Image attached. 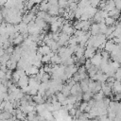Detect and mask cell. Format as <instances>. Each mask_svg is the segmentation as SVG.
Returning <instances> with one entry per match:
<instances>
[{"label": "cell", "instance_id": "cell-1", "mask_svg": "<svg viewBox=\"0 0 121 121\" xmlns=\"http://www.w3.org/2000/svg\"><path fill=\"white\" fill-rule=\"evenodd\" d=\"M60 29H61V32H62V33H64V34H66V35H68V36L73 35V33H74V31H75L73 26H72L70 23H68L67 20L64 22V24L62 25V26H61Z\"/></svg>", "mask_w": 121, "mask_h": 121}, {"label": "cell", "instance_id": "cell-2", "mask_svg": "<svg viewBox=\"0 0 121 121\" xmlns=\"http://www.w3.org/2000/svg\"><path fill=\"white\" fill-rule=\"evenodd\" d=\"M16 86L20 89H24L26 86H28V76L24 75V76L20 77V78L16 82Z\"/></svg>", "mask_w": 121, "mask_h": 121}, {"label": "cell", "instance_id": "cell-3", "mask_svg": "<svg viewBox=\"0 0 121 121\" xmlns=\"http://www.w3.org/2000/svg\"><path fill=\"white\" fill-rule=\"evenodd\" d=\"M95 53V48L94 46H91V47H85L84 49V53H83V57L86 59V60H90Z\"/></svg>", "mask_w": 121, "mask_h": 121}, {"label": "cell", "instance_id": "cell-4", "mask_svg": "<svg viewBox=\"0 0 121 121\" xmlns=\"http://www.w3.org/2000/svg\"><path fill=\"white\" fill-rule=\"evenodd\" d=\"M90 61L93 65H95L96 67H99V65L101 63V55H100V53H95V55L90 59Z\"/></svg>", "mask_w": 121, "mask_h": 121}, {"label": "cell", "instance_id": "cell-5", "mask_svg": "<svg viewBox=\"0 0 121 121\" xmlns=\"http://www.w3.org/2000/svg\"><path fill=\"white\" fill-rule=\"evenodd\" d=\"M50 51H51L50 47L47 46V45H45L44 43H43L42 45H40L39 47H37V52L40 53L42 56H43V55H47Z\"/></svg>", "mask_w": 121, "mask_h": 121}, {"label": "cell", "instance_id": "cell-6", "mask_svg": "<svg viewBox=\"0 0 121 121\" xmlns=\"http://www.w3.org/2000/svg\"><path fill=\"white\" fill-rule=\"evenodd\" d=\"M108 109H109V110H112V111H113V112H116L117 111H121V106H120L119 101L111 100Z\"/></svg>", "mask_w": 121, "mask_h": 121}, {"label": "cell", "instance_id": "cell-7", "mask_svg": "<svg viewBox=\"0 0 121 121\" xmlns=\"http://www.w3.org/2000/svg\"><path fill=\"white\" fill-rule=\"evenodd\" d=\"M114 43L112 41V40H108V41H106V43H104V51H106V52H108V53H111L112 51V49L114 48Z\"/></svg>", "mask_w": 121, "mask_h": 121}, {"label": "cell", "instance_id": "cell-8", "mask_svg": "<svg viewBox=\"0 0 121 121\" xmlns=\"http://www.w3.org/2000/svg\"><path fill=\"white\" fill-rule=\"evenodd\" d=\"M121 91V85H120V81L115 80L113 82V85L112 87V94H120Z\"/></svg>", "mask_w": 121, "mask_h": 121}, {"label": "cell", "instance_id": "cell-9", "mask_svg": "<svg viewBox=\"0 0 121 121\" xmlns=\"http://www.w3.org/2000/svg\"><path fill=\"white\" fill-rule=\"evenodd\" d=\"M80 92H81V89H80L78 82H76L70 89V95H76L78 93H80Z\"/></svg>", "mask_w": 121, "mask_h": 121}, {"label": "cell", "instance_id": "cell-10", "mask_svg": "<svg viewBox=\"0 0 121 121\" xmlns=\"http://www.w3.org/2000/svg\"><path fill=\"white\" fill-rule=\"evenodd\" d=\"M113 9H115V6H114V2H113V0H107L103 10L111 11V10H112Z\"/></svg>", "mask_w": 121, "mask_h": 121}, {"label": "cell", "instance_id": "cell-11", "mask_svg": "<svg viewBox=\"0 0 121 121\" xmlns=\"http://www.w3.org/2000/svg\"><path fill=\"white\" fill-rule=\"evenodd\" d=\"M50 63L51 64H57V65L61 64V59L60 58V56L57 53H55V55L50 59Z\"/></svg>", "mask_w": 121, "mask_h": 121}, {"label": "cell", "instance_id": "cell-12", "mask_svg": "<svg viewBox=\"0 0 121 121\" xmlns=\"http://www.w3.org/2000/svg\"><path fill=\"white\" fill-rule=\"evenodd\" d=\"M6 66H7V68L9 69V70H14V69L17 67V61H15V60L9 59V60L7 61V63H6Z\"/></svg>", "mask_w": 121, "mask_h": 121}, {"label": "cell", "instance_id": "cell-13", "mask_svg": "<svg viewBox=\"0 0 121 121\" xmlns=\"http://www.w3.org/2000/svg\"><path fill=\"white\" fill-rule=\"evenodd\" d=\"M32 101H33L36 105H37V104H43V103H44V100H43V96L40 95L39 94H37L36 95H33V96H32Z\"/></svg>", "mask_w": 121, "mask_h": 121}, {"label": "cell", "instance_id": "cell-14", "mask_svg": "<svg viewBox=\"0 0 121 121\" xmlns=\"http://www.w3.org/2000/svg\"><path fill=\"white\" fill-rule=\"evenodd\" d=\"M93 95H94V94L92 92H90V91L84 92V93H82V100L85 101V102H88L90 99H92Z\"/></svg>", "mask_w": 121, "mask_h": 121}, {"label": "cell", "instance_id": "cell-15", "mask_svg": "<svg viewBox=\"0 0 121 121\" xmlns=\"http://www.w3.org/2000/svg\"><path fill=\"white\" fill-rule=\"evenodd\" d=\"M58 10H59V7H49L46 12L50 16H57L58 15Z\"/></svg>", "mask_w": 121, "mask_h": 121}, {"label": "cell", "instance_id": "cell-16", "mask_svg": "<svg viewBox=\"0 0 121 121\" xmlns=\"http://www.w3.org/2000/svg\"><path fill=\"white\" fill-rule=\"evenodd\" d=\"M14 110V108L12 107V104H11V102H9V101H5V106H4V110L3 111H5V112H12V111Z\"/></svg>", "mask_w": 121, "mask_h": 121}, {"label": "cell", "instance_id": "cell-17", "mask_svg": "<svg viewBox=\"0 0 121 121\" xmlns=\"http://www.w3.org/2000/svg\"><path fill=\"white\" fill-rule=\"evenodd\" d=\"M115 20L113 19V18H112V17H107V18H105L104 19V24L107 26H114V24H115Z\"/></svg>", "mask_w": 121, "mask_h": 121}, {"label": "cell", "instance_id": "cell-18", "mask_svg": "<svg viewBox=\"0 0 121 121\" xmlns=\"http://www.w3.org/2000/svg\"><path fill=\"white\" fill-rule=\"evenodd\" d=\"M104 97H105V96H104L103 93H102L101 91H99V92H97V93L94 94V95H93V97H92V98H93L95 101H98V100H102Z\"/></svg>", "mask_w": 121, "mask_h": 121}, {"label": "cell", "instance_id": "cell-19", "mask_svg": "<svg viewBox=\"0 0 121 121\" xmlns=\"http://www.w3.org/2000/svg\"><path fill=\"white\" fill-rule=\"evenodd\" d=\"M23 42H24V38H23V36H22L21 34H19V35L13 40L12 44H14V45H20V44H22Z\"/></svg>", "mask_w": 121, "mask_h": 121}, {"label": "cell", "instance_id": "cell-20", "mask_svg": "<svg viewBox=\"0 0 121 121\" xmlns=\"http://www.w3.org/2000/svg\"><path fill=\"white\" fill-rule=\"evenodd\" d=\"M70 89H71V87L70 86H68L67 84H65V85H63L62 86V89H61V93L63 94V95H65V96H68V95H70Z\"/></svg>", "mask_w": 121, "mask_h": 121}, {"label": "cell", "instance_id": "cell-21", "mask_svg": "<svg viewBox=\"0 0 121 121\" xmlns=\"http://www.w3.org/2000/svg\"><path fill=\"white\" fill-rule=\"evenodd\" d=\"M38 9H39V10H41V11H47V9H48L47 3H45L44 1H42V2L38 5Z\"/></svg>", "mask_w": 121, "mask_h": 121}, {"label": "cell", "instance_id": "cell-22", "mask_svg": "<svg viewBox=\"0 0 121 121\" xmlns=\"http://www.w3.org/2000/svg\"><path fill=\"white\" fill-rule=\"evenodd\" d=\"M55 95H56V97H57V101H59L60 103H61L62 101H64L66 99V97H67V96L63 95V94L61 92H57Z\"/></svg>", "mask_w": 121, "mask_h": 121}, {"label": "cell", "instance_id": "cell-23", "mask_svg": "<svg viewBox=\"0 0 121 121\" xmlns=\"http://www.w3.org/2000/svg\"><path fill=\"white\" fill-rule=\"evenodd\" d=\"M67 44L68 45H77L78 44V41H77V38L73 35V36H70L69 37V40L67 42Z\"/></svg>", "mask_w": 121, "mask_h": 121}, {"label": "cell", "instance_id": "cell-24", "mask_svg": "<svg viewBox=\"0 0 121 121\" xmlns=\"http://www.w3.org/2000/svg\"><path fill=\"white\" fill-rule=\"evenodd\" d=\"M15 117H16L17 119H19L20 121H25V120L26 119V113H25V112H21L17 113V114L15 115Z\"/></svg>", "mask_w": 121, "mask_h": 121}, {"label": "cell", "instance_id": "cell-25", "mask_svg": "<svg viewBox=\"0 0 121 121\" xmlns=\"http://www.w3.org/2000/svg\"><path fill=\"white\" fill-rule=\"evenodd\" d=\"M50 80V74L48 73H44L43 76H42V79H41V82H48Z\"/></svg>", "mask_w": 121, "mask_h": 121}, {"label": "cell", "instance_id": "cell-26", "mask_svg": "<svg viewBox=\"0 0 121 121\" xmlns=\"http://www.w3.org/2000/svg\"><path fill=\"white\" fill-rule=\"evenodd\" d=\"M50 57L48 56V55H43V57H42V60H41V61H42V63H44V64H48V63H50Z\"/></svg>", "mask_w": 121, "mask_h": 121}, {"label": "cell", "instance_id": "cell-27", "mask_svg": "<svg viewBox=\"0 0 121 121\" xmlns=\"http://www.w3.org/2000/svg\"><path fill=\"white\" fill-rule=\"evenodd\" d=\"M8 41H9V35L7 33H4V34L0 35V43H4Z\"/></svg>", "mask_w": 121, "mask_h": 121}, {"label": "cell", "instance_id": "cell-28", "mask_svg": "<svg viewBox=\"0 0 121 121\" xmlns=\"http://www.w3.org/2000/svg\"><path fill=\"white\" fill-rule=\"evenodd\" d=\"M110 102H111V99H110L109 97H107V96H105V97L102 99V103H103V106H104V108H106V109H108Z\"/></svg>", "mask_w": 121, "mask_h": 121}, {"label": "cell", "instance_id": "cell-29", "mask_svg": "<svg viewBox=\"0 0 121 121\" xmlns=\"http://www.w3.org/2000/svg\"><path fill=\"white\" fill-rule=\"evenodd\" d=\"M87 32H88V31H87ZM85 34H86V32L83 31V30H75L74 33H73V35H74L75 37H80V36H83V35H85Z\"/></svg>", "mask_w": 121, "mask_h": 121}, {"label": "cell", "instance_id": "cell-30", "mask_svg": "<svg viewBox=\"0 0 121 121\" xmlns=\"http://www.w3.org/2000/svg\"><path fill=\"white\" fill-rule=\"evenodd\" d=\"M113 78H115V80H118V81H120V78H121V71H120V68H118L117 70H115Z\"/></svg>", "mask_w": 121, "mask_h": 121}, {"label": "cell", "instance_id": "cell-31", "mask_svg": "<svg viewBox=\"0 0 121 121\" xmlns=\"http://www.w3.org/2000/svg\"><path fill=\"white\" fill-rule=\"evenodd\" d=\"M86 107H87V102L83 101V102H80V104H79V106H78V110H79V111H80L81 112H83L85 111Z\"/></svg>", "mask_w": 121, "mask_h": 121}, {"label": "cell", "instance_id": "cell-32", "mask_svg": "<svg viewBox=\"0 0 121 121\" xmlns=\"http://www.w3.org/2000/svg\"><path fill=\"white\" fill-rule=\"evenodd\" d=\"M11 116H12V115H11V113H10V112H5V111H2V119H6V120H8V119H9Z\"/></svg>", "mask_w": 121, "mask_h": 121}, {"label": "cell", "instance_id": "cell-33", "mask_svg": "<svg viewBox=\"0 0 121 121\" xmlns=\"http://www.w3.org/2000/svg\"><path fill=\"white\" fill-rule=\"evenodd\" d=\"M52 105H53L54 111H60V108H61V104H60L59 101H55V102H53Z\"/></svg>", "mask_w": 121, "mask_h": 121}, {"label": "cell", "instance_id": "cell-34", "mask_svg": "<svg viewBox=\"0 0 121 121\" xmlns=\"http://www.w3.org/2000/svg\"><path fill=\"white\" fill-rule=\"evenodd\" d=\"M99 2H100V0H89V4L92 8H96L98 6Z\"/></svg>", "mask_w": 121, "mask_h": 121}, {"label": "cell", "instance_id": "cell-35", "mask_svg": "<svg viewBox=\"0 0 121 121\" xmlns=\"http://www.w3.org/2000/svg\"><path fill=\"white\" fill-rule=\"evenodd\" d=\"M76 112H77V109L73 107L72 109H70V110L68 111V115H69V116H71V117H74V116H75V114H76Z\"/></svg>", "mask_w": 121, "mask_h": 121}, {"label": "cell", "instance_id": "cell-36", "mask_svg": "<svg viewBox=\"0 0 121 121\" xmlns=\"http://www.w3.org/2000/svg\"><path fill=\"white\" fill-rule=\"evenodd\" d=\"M93 64L91 63V61H90V60H85V62H84V64H83V66L85 67V69L87 70V69H89L91 66H92Z\"/></svg>", "mask_w": 121, "mask_h": 121}, {"label": "cell", "instance_id": "cell-37", "mask_svg": "<svg viewBox=\"0 0 121 121\" xmlns=\"http://www.w3.org/2000/svg\"><path fill=\"white\" fill-rule=\"evenodd\" d=\"M112 41L114 43V44H120V42H121L120 36H119V37H113V38L112 39Z\"/></svg>", "mask_w": 121, "mask_h": 121}, {"label": "cell", "instance_id": "cell-38", "mask_svg": "<svg viewBox=\"0 0 121 121\" xmlns=\"http://www.w3.org/2000/svg\"><path fill=\"white\" fill-rule=\"evenodd\" d=\"M4 95H5V93H3V92H0V102L4 101Z\"/></svg>", "mask_w": 121, "mask_h": 121}, {"label": "cell", "instance_id": "cell-39", "mask_svg": "<svg viewBox=\"0 0 121 121\" xmlns=\"http://www.w3.org/2000/svg\"><path fill=\"white\" fill-rule=\"evenodd\" d=\"M6 1L7 0H0V7H3L5 5V3H6Z\"/></svg>", "mask_w": 121, "mask_h": 121}, {"label": "cell", "instance_id": "cell-40", "mask_svg": "<svg viewBox=\"0 0 121 121\" xmlns=\"http://www.w3.org/2000/svg\"><path fill=\"white\" fill-rule=\"evenodd\" d=\"M76 121H89L88 119H76Z\"/></svg>", "mask_w": 121, "mask_h": 121}, {"label": "cell", "instance_id": "cell-41", "mask_svg": "<svg viewBox=\"0 0 121 121\" xmlns=\"http://www.w3.org/2000/svg\"><path fill=\"white\" fill-rule=\"evenodd\" d=\"M89 121H98V119H96V118H92V119H89Z\"/></svg>", "mask_w": 121, "mask_h": 121}, {"label": "cell", "instance_id": "cell-42", "mask_svg": "<svg viewBox=\"0 0 121 121\" xmlns=\"http://www.w3.org/2000/svg\"><path fill=\"white\" fill-rule=\"evenodd\" d=\"M2 20H3V15H2V13L0 12V22H2Z\"/></svg>", "mask_w": 121, "mask_h": 121}, {"label": "cell", "instance_id": "cell-43", "mask_svg": "<svg viewBox=\"0 0 121 121\" xmlns=\"http://www.w3.org/2000/svg\"><path fill=\"white\" fill-rule=\"evenodd\" d=\"M25 121H28V120H26H26H25Z\"/></svg>", "mask_w": 121, "mask_h": 121}, {"label": "cell", "instance_id": "cell-44", "mask_svg": "<svg viewBox=\"0 0 121 121\" xmlns=\"http://www.w3.org/2000/svg\"><path fill=\"white\" fill-rule=\"evenodd\" d=\"M106 1H107V0H106Z\"/></svg>", "mask_w": 121, "mask_h": 121}]
</instances>
